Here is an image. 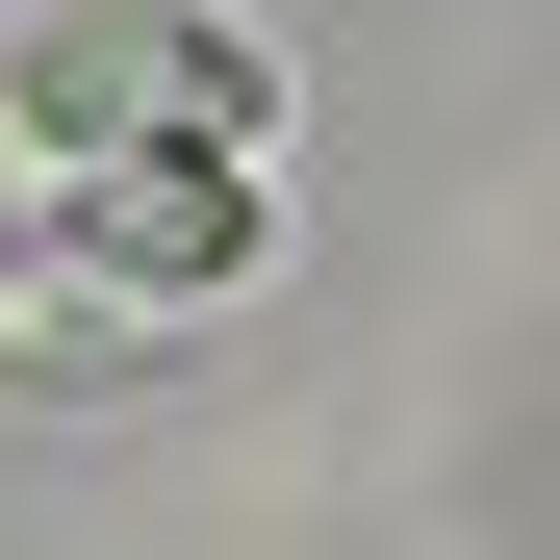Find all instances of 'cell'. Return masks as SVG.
Segmentation results:
<instances>
[{
  "mask_svg": "<svg viewBox=\"0 0 560 560\" xmlns=\"http://www.w3.org/2000/svg\"><path fill=\"white\" fill-rule=\"evenodd\" d=\"M0 255H51L103 331L230 306V280L280 255V128H77V153L0 178Z\"/></svg>",
  "mask_w": 560,
  "mask_h": 560,
  "instance_id": "obj_1",
  "label": "cell"
},
{
  "mask_svg": "<svg viewBox=\"0 0 560 560\" xmlns=\"http://www.w3.org/2000/svg\"><path fill=\"white\" fill-rule=\"evenodd\" d=\"M77 128H280V51L230 0H77L51 51H0V178L77 153Z\"/></svg>",
  "mask_w": 560,
  "mask_h": 560,
  "instance_id": "obj_2",
  "label": "cell"
}]
</instances>
